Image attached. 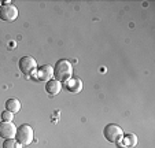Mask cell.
<instances>
[{
  "instance_id": "8992f818",
  "label": "cell",
  "mask_w": 155,
  "mask_h": 148,
  "mask_svg": "<svg viewBox=\"0 0 155 148\" xmlns=\"http://www.w3.org/2000/svg\"><path fill=\"white\" fill-rule=\"evenodd\" d=\"M17 133V128L11 122H0V137L3 139H12Z\"/></svg>"
},
{
  "instance_id": "3957f363",
  "label": "cell",
  "mask_w": 155,
  "mask_h": 148,
  "mask_svg": "<svg viewBox=\"0 0 155 148\" xmlns=\"http://www.w3.org/2000/svg\"><path fill=\"white\" fill-rule=\"evenodd\" d=\"M103 134H104L106 140L110 143H118L124 137L122 129L118 125H115V123H108L104 128V130H103Z\"/></svg>"
},
{
  "instance_id": "7a4b0ae2",
  "label": "cell",
  "mask_w": 155,
  "mask_h": 148,
  "mask_svg": "<svg viewBox=\"0 0 155 148\" xmlns=\"http://www.w3.org/2000/svg\"><path fill=\"white\" fill-rule=\"evenodd\" d=\"M15 137H17V141L19 143V145H29L35 139V132H33L32 126L21 125L17 129Z\"/></svg>"
},
{
  "instance_id": "9c48e42d",
  "label": "cell",
  "mask_w": 155,
  "mask_h": 148,
  "mask_svg": "<svg viewBox=\"0 0 155 148\" xmlns=\"http://www.w3.org/2000/svg\"><path fill=\"white\" fill-rule=\"evenodd\" d=\"M61 89H62V84L59 81H56V80H50V81H47V84H45V90H47V93H50L51 96L58 95V93L61 92Z\"/></svg>"
},
{
  "instance_id": "6da1fadb",
  "label": "cell",
  "mask_w": 155,
  "mask_h": 148,
  "mask_svg": "<svg viewBox=\"0 0 155 148\" xmlns=\"http://www.w3.org/2000/svg\"><path fill=\"white\" fill-rule=\"evenodd\" d=\"M71 74H73V67H71L70 62L66 61V59H61V61L56 62L55 67H54V76H55L56 81H68L71 78Z\"/></svg>"
},
{
  "instance_id": "4fadbf2b",
  "label": "cell",
  "mask_w": 155,
  "mask_h": 148,
  "mask_svg": "<svg viewBox=\"0 0 155 148\" xmlns=\"http://www.w3.org/2000/svg\"><path fill=\"white\" fill-rule=\"evenodd\" d=\"M12 118H14V114L10 113V111L6 110V111H3V113H2V119H3L4 122H11Z\"/></svg>"
},
{
  "instance_id": "7c38bea8",
  "label": "cell",
  "mask_w": 155,
  "mask_h": 148,
  "mask_svg": "<svg viewBox=\"0 0 155 148\" xmlns=\"http://www.w3.org/2000/svg\"><path fill=\"white\" fill-rule=\"evenodd\" d=\"M124 140H125L124 145H126V147H133V145H136V143H137V139H136L135 134H128L126 137H124Z\"/></svg>"
},
{
  "instance_id": "5bb4252c",
  "label": "cell",
  "mask_w": 155,
  "mask_h": 148,
  "mask_svg": "<svg viewBox=\"0 0 155 148\" xmlns=\"http://www.w3.org/2000/svg\"><path fill=\"white\" fill-rule=\"evenodd\" d=\"M0 6H2V3H0Z\"/></svg>"
},
{
  "instance_id": "5b68a950",
  "label": "cell",
  "mask_w": 155,
  "mask_h": 148,
  "mask_svg": "<svg viewBox=\"0 0 155 148\" xmlns=\"http://www.w3.org/2000/svg\"><path fill=\"white\" fill-rule=\"evenodd\" d=\"M36 67H37V63H36L35 58L32 56H24V58H21L19 61V70L24 74H32L33 71H36Z\"/></svg>"
},
{
  "instance_id": "52a82bcc",
  "label": "cell",
  "mask_w": 155,
  "mask_h": 148,
  "mask_svg": "<svg viewBox=\"0 0 155 148\" xmlns=\"http://www.w3.org/2000/svg\"><path fill=\"white\" fill-rule=\"evenodd\" d=\"M37 74H38V80H41V81H50L51 77L54 76V67L51 64H44V66H41L37 70Z\"/></svg>"
},
{
  "instance_id": "30bf717a",
  "label": "cell",
  "mask_w": 155,
  "mask_h": 148,
  "mask_svg": "<svg viewBox=\"0 0 155 148\" xmlns=\"http://www.w3.org/2000/svg\"><path fill=\"white\" fill-rule=\"evenodd\" d=\"M6 110L10 111V113H12V114L18 113V111L21 110V102L15 97L8 99V100L6 102Z\"/></svg>"
},
{
  "instance_id": "ba28073f",
  "label": "cell",
  "mask_w": 155,
  "mask_h": 148,
  "mask_svg": "<svg viewBox=\"0 0 155 148\" xmlns=\"http://www.w3.org/2000/svg\"><path fill=\"white\" fill-rule=\"evenodd\" d=\"M66 89L71 93H78L82 89V81L80 78H70L66 81Z\"/></svg>"
},
{
  "instance_id": "8fae6325",
  "label": "cell",
  "mask_w": 155,
  "mask_h": 148,
  "mask_svg": "<svg viewBox=\"0 0 155 148\" xmlns=\"http://www.w3.org/2000/svg\"><path fill=\"white\" fill-rule=\"evenodd\" d=\"M3 148H19V143L14 139H6L3 141Z\"/></svg>"
},
{
  "instance_id": "277c9868",
  "label": "cell",
  "mask_w": 155,
  "mask_h": 148,
  "mask_svg": "<svg viewBox=\"0 0 155 148\" xmlns=\"http://www.w3.org/2000/svg\"><path fill=\"white\" fill-rule=\"evenodd\" d=\"M18 17V8L12 3H3L0 6V19L7 21V22H12Z\"/></svg>"
}]
</instances>
